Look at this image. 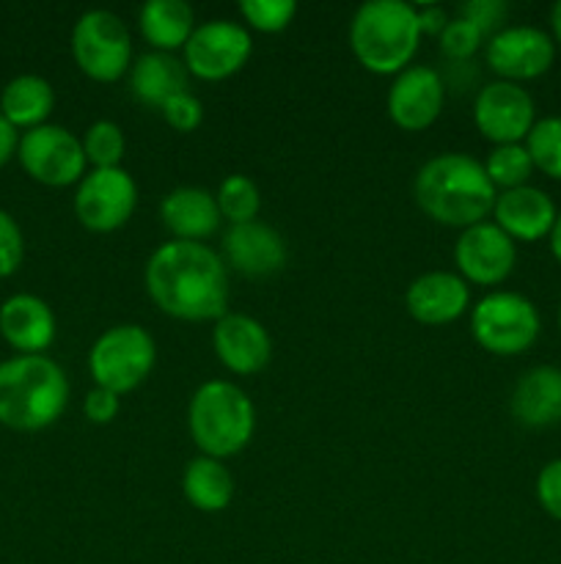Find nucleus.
<instances>
[{"label":"nucleus","mask_w":561,"mask_h":564,"mask_svg":"<svg viewBox=\"0 0 561 564\" xmlns=\"http://www.w3.org/2000/svg\"><path fill=\"white\" fill-rule=\"evenodd\" d=\"M154 306L185 323H218L229 314V268L207 242L170 240L154 248L143 270Z\"/></svg>","instance_id":"obj_1"},{"label":"nucleus","mask_w":561,"mask_h":564,"mask_svg":"<svg viewBox=\"0 0 561 564\" xmlns=\"http://www.w3.org/2000/svg\"><path fill=\"white\" fill-rule=\"evenodd\" d=\"M413 196L435 224L462 231L484 224L493 215L498 191L476 158L465 152H443L418 169Z\"/></svg>","instance_id":"obj_2"},{"label":"nucleus","mask_w":561,"mask_h":564,"mask_svg":"<svg viewBox=\"0 0 561 564\" xmlns=\"http://www.w3.org/2000/svg\"><path fill=\"white\" fill-rule=\"evenodd\" d=\"M69 405V378L47 356L0 361V424L20 433L47 430Z\"/></svg>","instance_id":"obj_3"},{"label":"nucleus","mask_w":561,"mask_h":564,"mask_svg":"<svg viewBox=\"0 0 561 564\" xmlns=\"http://www.w3.org/2000/svg\"><path fill=\"white\" fill-rule=\"evenodd\" d=\"M418 11L405 0H369L350 22V47L358 64L374 75H399L418 53Z\"/></svg>","instance_id":"obj_4"},{"label":"nucleus","mask_w":561,"mask_h":564,"mask_svg":"<svg viewBox=\"0 0 561 564\" xmlns=\"http://www.w3.org/2000/svg\"><path fill=\"white\" fill-rule=\"evenodd\" d=\"M187 427L201 455L226 460L251 444L256 408L251 397L231 380H207L190 397Z\"/></svg>","instance_id":"obj_5"},{"label":"nucleus","mask_w":561,"mask_h":564,"mask_svg":"<svg viewBox=\"0 0 561 564\" xmlns=\"http://www.w3.org/2000/svg\"><path fill=\"white\" fill-rule=\"evenodd\" d=\"M157 345L143 325L121 323L97 336L88 350V372L99 389L130 394L152 375Z\"/></svg>","instance_id":"obj_6"},{"label":"nucleus","mask_w":561,"mask_h":564,"mask_svg":"<svg viewBox=\"0 0 561 564\" xmlns=\"http://www.w3.org/2000/svg\"><path fill=\"white\" fill-rule=\"evenodd\" d=\"M542 319L520 292H490L471 308V334L493 356H520L537 341Z\"/></svg>","instance_id":"obj_7"},{"label":"nucleus","mask_w":561,"mask_h":564,"mask_svg":"<svg viewBox=\"0 0 561 564\" xmlns=\"http://www.w3.org/2000/svg\"><path fill=\"white\" fill-rule=\"evenodd\" d=\"M72 58L91 80H121L132 66L130 28L108 9L86 11L72 28Z\"/></svg>","instance_id":"obj_8"},{"label":"nucleus","mask_w":561,"mask_h":564,"mask_svg":"<svg viewBox=\"0 0 561 564\" xmlns=\"http://www.w3.org/2000/svg\"><path fill=\"white\" fill-rule=\"evenodd\" d=\"M16 160L33 182L47 187H69L86 176L82 141L61 124H42L22 132Z\"/></svg>","instance_id":"obj_9"},{"label":"nucleus","mask_w":561,"mask_h":564,"mask_svg":"<svg viewBox=\"0 0 561 564\" xmlns=\"http://www.w3.org/2000/svg\"><path fill=\"white\" fill-rule=\"evenodd\" d=\"M253 53V39L245 25L231 20L198 22L193 36L182 47L187 72L198 80L218 83L237 75Z\"/></svg>","instance_id":"obj_10"},{"label":"nucleus","mask_w":561,"mask_h":564,"mask_svg":"<svg viewBox=\"0 0 561 564\" xmlns=\"http://www.w3.org/2000/svg\"><path fill=\"white\" fill-rule=\"evenodd\" d=\"M72 204L82 229L108 235L132 218L138 207V185L124 169H91L77 182Z\"/></svg>","instance_id":"obj_11"},{"label":"nucleus","mask_w":561,"mask_h":564,"mask_svg":"<svg viewBox=\"0 0 561 564\" xmlns=\"http://www.w3.org/2000/svg\"><path fill=\"white\" fill-rule=\"evenodd\" d=\"M556 39L537 25H504L484 44V61L498 80L522 83L553 66Z\"/></svg>","instance_id":"obj_12"},{"label":"nucleus","mask_w":561,"mask_h":564,"mask_svg":"<svg viewBox=\"0 0 561 564\" xmlns=\"http://www.w3.org/2000/svg\"><path fill=\"white\" fill-rule=\"evenodd\" d=\"M473 121H476L479 132L495 147L522 143L531 127L537 124V105L520 83L493 80L476 94Z\"/></svg>","instance_id":"obj_13"},{"label":"nucleus","mask_w":561,"mask_h":564,"mask_svg":"<svg viewBox=\"0 0 561 564\" xmlns=\"http://www.w3.org/2000/svg\"><path fill=\"white\" fill-rule=\"evenodd\" d=\"M517 262V242L501 231L493 220L462 229L454 246L457 275L468 284L495 286L504 284Z\"/></svg>","instance_id":"obj_14"},{"label":"nucleus","mask_w":561,"mask_h":564,"mask_svg":"<svg viewBox=\"0 0 561 564\" xmlns=\"http://www.w3.org/2000/svg\"><path fill=\"white\" fill-rule=\"evenodd\" d=\"M443 102V77L432 66H407L391 83L388 116L399 130L421 132L438 121Z\"/></svg>","instance_id":"obj_15"},{"label":"nucleus","mask_w":561,"mask_h":564,"mask_svg":"<svg viewBox=\"0 0 561 564\" xmlns=\"http://www.w3.org/2000/svg\"><path fill=\"white\" fill-rule=\"evenodd\" d=\"M215 356L229 372L256 375L273 358V339L267 328L251 314L229 312L215 323L212 330Z\"/></svg>","instance_id":"obj_16"},{"label":"nucleus","mask_w":561,"mask_h":564,"mask_svg":"<svg viewBox=\"0 0 561 564\" xmlns=\"http://www.w3.org/2000/svg\"><path fill=\"white\" fill-rule=\"evenodd\" d=\"M223 262L248 279H267L284 270L286 242L262 220L229 226L223 235Z\"/></svg>","instance_id":"obj_17"},{"label":"nucleus","mask_w":561,"mask_h":564,"mask_svg":"<svg viewBox=\"0 0 561 564\" xmlns=\"http://www.w3.org/2000/svg\"><path fill=\"white\" fill-rule=\"evenodd\" d=\"M405 306L418 323L449 325L471 308V286L451 270H432L407 286Z\"/></svg>","instance_id":"obj_18"},{"label":"nucleus","mask_w":561,"mask_h":564,"mask_svg":"<svg viewBox=\"0 0 561 564\" xmlns=\"http://www.w3.org/2000/svg\"><path fill=\"white\" fill-rule=\"evenodd\" d=\"M556 215L559 209L542 187L522 185L498 193L493 207V224L515 242H534L550 237Z\"/></svg>","instance_id":"obj_19"},{"label":"nucleus","mask_w":561,"mask_h":564,"mask_svg":"<svg viewBox=\"0 0 561 564\" xmlns=\"http://www.w3.org/2000/svg\"><path fill=\"white\" fill-rule=\"evenodd\" d=\"M0 336L20 356H44L55 341V314L38 295L16 292L0 303Z\"/></svg>","instance_id":"obj_20"},{"label":"nucleus","mask_w":561,"mask_h":564,"mask_svg":"<svg viewBox=\"0 0 561 564\" xmlns=\"http://www.w3.org/2000/svg\"><path fill=\"white\" fill-rule=\"evenodd\" d=\"M160 220L174 235V240L201 242L215 235L223 218H220L215 193L187 185L165 193L160 202Z\"/></svg>","instance_id":"obj_21"},{"label":"nucleus","mask_w":561,"mask_h":564,"mask_svg":"<svg viewBox=\"0 0 561 564\" xmlns=\"http://www.w3.org/2000/svg\"><path fill=\"white\" fill-rule=\"evenodd\" d=\"M512 416L526 427H550L561 422V369L539 364L520 375L509 397Z\"/></svg>","instance_id":"obj_22"},{"label":"nucleus","mask_w":561,"mask_h":564,"mask_svg":"<svg viewBox=\"0 0 561 564\" xmlns=\"http://www.w3.org/2000/svg\"><path fill=\"white\" fill-rule=\"evenodd\" d=\"M187 80H190V72H187L185 61L176 58L174 53L148 50L130 66L132 94L138 102L148 105V108L160 110L170 97L185 94Z\"/></svg>","instance_id":"obj_23"},{"label":"nucleus","mask_w":561,"mask_h":564,"mask_svg":"<svg viewBox=\"0 0 561 564\" xmlns=\"http://www.w3.org/2000/svg\"><path fill=\"white\" fill-rule=\"evenodd\" d=\"M141 36L157 53H176L196 31V14L185 0H146L138 11Z\"/></svg>","instance_id":"obj_24"},{"label":"nucleus","mask_w":561,"mask_h":564,"mask_svg":"<svg viewBox=\"0 0 561 564\" xmlns=\"http://www.w3.org/2000/svg\"><path fill=\"white\" fill-rule=\"evenodd\" d=\"M55 108V91L44 77L16 75L0 91V113L14 130H33L47 124Z\"/></svg>","instance_id":"obj_25"},{"label":"nucleus","mask_w":561,"mask_h":564,"mask_svg":"<svg viewBox=\"0 0 561 564\" xmlns=\"http://www.w3.org/2000/svg\"><path fill=\"white\" fill-rule=\"evenodd\" d=\"M182 494L198 512H223L234 499V477L223 460L198 455L185 466Z\"/></svg>","instance_id":"obj_26"},{"label":"nucleus","mask_w":561,"mask_h":564,"mask_svg":"<svg viewBox=\"0 0 561 564\" xmlns=\"http://www.w3.org/2000/svg\"><path fill=\"white\" fill-rule=\"evenodd\" d=\"M215 202H218L220 218L229 220L231 226L251 224V220L258 218V209H262V191H258L251 176L231 174L220 182Z\"/></svg>","instance_id":"obj_27"},{"label":"nucleus","mask_w":561,"mask_h":564,"mask_svg":"<svg viewBox=\"0 0 561 564\" xmlns=\"http://www.w3.org/2000/svg\"><path fill=\"white\" fill-rule=\"evenodd\" d=\"M484 171H487L495 191H512V187L528 185L534 174V160L526 143H501L487 154Z\"/></svg>","instance_id":"obj_28"},{"label":"nucleus","mask_w":561,"mask_h":564,"mask_svg":"<svg viewBox=\"0 0 561 564\" xmlns=\"http://www.w3.org/2000/svg\"><path fill=\"white\" fill-rule=\"evenodd\" d=\"M82 152L94 169H121L127 154V138L116 121L99 119L82 135Z\"/></svg>","instance_id":"obj_29"},{"label":"nucleus","mask_w":561,"mask_h":564,"mask_svg":"<svg viewBox=\"0 0 561 564\" xmlns=\"http://www.w3.org/2000/svg\"><path fill=\"white\" fill-rule=\"evenodd\" d=\"M522 143L531 154L534 169L553 176V180H561V116L537 119V124L531 127Z\"/></svg>","instance_id":"obj_30"},{"label":"nucleus","mask_w":561,"mask_h":564,"mask_svg":"<svg viewBox=\"0 0 561 564\" xmlns=\"http://www.w3.org/2000/svg\"><path fill=\"white\" fill-rule=\"evenodd\" d=\"M240 14L253 31L280 33L295 20L297 3L295 0H242Z\"/></svg>","instance_id":"obj_31"},{"label":"nucleus","mask_w":561,"mask_h":564,"mask_svg":"<svg viewBox=\"0 0 561 564\" xmlns=\"http://www.w3.org/2000/svg\"><path fill=\"white\" fill-rule=\"evenodd\" d=\"M440 50H443V55L449 61H468L473 58V55L479 53V47L484 44V36L482 31H479L473 22L462 20L460 14L451 17L449 25H446V31L440 33Z\"/></svg>","instance_id":"obj_32"},{"label":"nucleus","mask_w":561,"mask_h":564,"mask_svg":"<svg viewBox=\"0 0 561 564\" xmlns=\"http://www.w3.org/2000/svg\"><path fill=\"white\" fill-rule=\"evenodd\" d=\"M22 259H25V240L20 224L6 209H0V279L14 275Z\"/></svg>","instance_id":"obj_33"},{"label":"nucleus","mask_w":561,"mask_h":564,"mask_svg":"<svg viewBox=\"0 0 561 564\" xmlns=\"http://www.w3.org/2000/svg\"><path fill=\"white\" fill-rule=\"evenodd\" d=\"M160 113H163L165 124H168L170 130L196 132L204 121V105H201V99L193 97L190 91H185V94H176V97H170L168 102L160 108Z\"/></svg>","instance_id":"obj_34"},{"label":"nucleus","mask_w":561,"mask_h":564,"mask_svg":"<svg viewBox=\"0 0 561 564\" xmlns=\"http://www.w3.org/2000/svg\"><path fill=\"white\" fill-rule=\"evenodd\" d=\"M457 14H460L462 20L473 22V25L482 31V36L490 39L493 33H498L501 28H504L501 22L509 14V6H506L504 0H468Z\"/></svg>","instance_id":"obj_35"},{"label":"nucleus","mask_w":561,"mask_h":564,"mask_svg":"<svg viewBox=\"0 0 561 564\" xmlns=\"http://www.w3.org/2000/svg\"><path fill=\"white\" fill-rule=\"evenodd\" d=\"M537 499L550 518L561 521V457L544 463L537 474Z\"/></svg>","instance_id":"obj_36"},{"label":"nucleus","mask_w":561,"mask_h":564,"mask_svg":"<svg viewBox=\"0 0 561 564\" xmlns=\"http://www.w3.org/2000/svg\"><path fill=\"white\" fill-rule=\"evenodd\" d=\"M82 411H86L88 422H91V424H110L116 416H119L121 397L113 394V391L94 386V389L86 394Z\"/></svg>","instance_id":"obj_37"},{"label":"nucleus","mask_w":561,"mask_h":564,"mask_svg":"<svg viewBox=\"0 0 561 564\" xmlns=\"http://www.w3.org/2000/svg\"><path fill=\"white\" fill-rule=\"evenodd\" d=\"M416 11H418V28H421V36H440L451 20V17L446 14L443 6H416Z\"/></svg>","instance_id":"obj_38"},{"label":"nucleus","mask_w":561,"mask_h":564,"mask_svg":"<svg viewBox=\"0 0 561 564\" xmlns=\"http://www.w3.org/2000/svg\"><path fill=\"white\" fill-rule=\"evenodd\" d=\"M16 143H20V135H16L14 127H11L9 121L3 119V113H0V169L16 154Z\"/></svg>","instance_id":"obj_39"},{"label":"nucleus","mask_w":561,"mask_h":564,"mask_svg":"<svg viewBox=\"0 0 561 564\" xmlns=\"http://www.w3.org/2000/svg\"><path fill=\"white\" fill-rule=\"evenodd\" d=\"M550 251H553V257L559 259L561 264V213L556 215V224L553 229H550Z\"/></svg>","instance_id":"obj_40"},{"label":"nucleus","mask_w":561,"mask_h":564,"mask_svg":"<svg viewBox=\"0 0 561 564\" xmlns=\"http://www.w3.org/2000/svg\"><path fill=\"white\" fill-rule=\"evenodd\" d=\"M550 28H553L556 42L561 44V0L553 6V9H550Z\"/></svg>","instance_id":"obj_41"},{"label":"nucleus","mask_w":561,"mask_h":564,"mask_svg":"<svg viewBox=\"0 0 561 564\" xmlns=\"http://www.w3.org/2000/svg\"><path fill=\"white\" fill-rule=\"evenodd\" d=\"M559 330H561V306H559Z\"/></svg>","instance_id":"obj_42"}]
</instances>
